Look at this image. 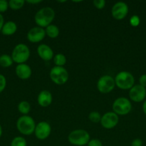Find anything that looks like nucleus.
Wrapping results in <instances>:
<instances>
[{"mask_svg": "<svg viewBox=\"0 0 146 146\" xmlns=\"http://www.w3.org/2000/svg\"><path fill=\"white\" fill-rule=\"evenodd\" d=\"M37 54L39 56L42 60L45 61H50L52 58H54V52L53 50L47 44H40L37 48Z\"/></svg>", "mask_w": 146, "mask_h": 146, "instance_id": "obj_14", "label": "nucleus"}, {"mask_svg": "<svg viewBox=\"0 0 146 146\" xmlns=\"http://www.w3.org/2000/svg\"><path fill=\"white\" fill-rule=\"evenodd\" d=\"M115 87V78L110 75H104L100 77L97 83V90L102 94H108Z\"/></svg>", "mask_w": 146, "mask_h": 146, "instance_id": "obj_8", "label": "nucleus"}, {"mask_svg": "<svg viewBox=\"0 0 146 146\" xmlns=\"http://www.w3.org/2000/svg\"><path fill=\"white\" fill-rule=\"evenodd\" d=\"M52 102V95L47 90L40 91L37 96V103L42 107H48Z\"/></svg>", "mask_w": 146, "mask_h": 146, "instance_id": "obj_16", "label": "nucleus"}, {"mask_svg": "<svg viewBox=\"0 0 146 146\" xmlns=\"http://www.w3.org/2000/svg\"><path fill=\"white\" fill-rule=\"evenodd\" d=\"M129 97L133 101L140 103L146 97V89L140 84L134 85L129 91Z\"/></svg>", "mask_w": 146, "mask_h": 146, "instance_id": "obj_12", "label": "nucleus"}, {"mask_svg": "<svg viewBox=\"0 0 146 146\" xmlns=\"http://www.w3.org/2000/svg\"><path fill=\"white\" fill-rule=\"evenodd\" d=\"M68 141L72 145L83 146L87 145L90 141V135L85 130L77 129L72 131L69 134Z\"/></svg>", "mask_w": 146, "mask_h": 146, "instance_id": "obj_3", "label": "nucleus"}, {"mask_svg": "<svg viewBox=\"0 0 146 146\" xmlns=\"http://www.w3.org/2000/svg\"><path fill=\"white\" fill-rule=\"evenodd\" d=\"M140 19L138 16L133 15L130 19V24L132 27H137L140 24Z\"/></svg>", "mask_w": 146, "mask_h": 146, "instance_id": "obj_25", "label": "nucleus"}, {"mask_svg": "<svg viewBox=\"0 0 146 146\" xmlns=\"http://www.w3.org/2000/svg\"><path fill=\"white\" fill-rule=\"evenodd\" d=\"M24 0H10L9 1V7L13 10H18L22 8L24 5Z\"/></svg>", "mask_w": 146, "mask_h": 146, "instance_id": "obj_22", "label": "nucleus"}, {"mask_svg": "<svg viewBox=\"0 0 146 146\" xmlns=\"http://www.w3.org/2000/svg\"><path fill=\"white\" fill-rule=\"evenodd\" d=\"M36 123L34 119L29 115H21L17 121V130L24 135H31L34 133Z\"/></svg>", "mask_w": 146, "mask_h": 146, "instance_id": "obj_2", "label": "nucleus"}, {"mask_svg": "<svg viewBox=\"0 0 146 146\" xmlns=\"http://www.w3.org/2000/svg\"><path fill=\"white\" fill-rule=\"evenodd\" d=\"M129 8L126 3L118 1L112 7L111 14L113 18L117 20H122L128 14Z\"/></svg>", "mask_w": 146, "mask_h": 146, "instance_id": "obj_9", "label": "nucleus"}, {"mask_svg": "<svg viewBox=\"0 0 146 146\" xmlns=\"http://www.w3.org/2000/svg\"><path fill=\"white\" fill-rule=\"evenodd\" d=\"M87 146H102V143L99 139H92L89 141Z\"/></svg>", "mask_w": 146, "mask_h": 146, "instance_id": "obj_29", "label": "nucleus"}, {"mask_svg": "<svg viewBox=\"0 0 146 146\" xmlns=\"http://www.w3.org/2000/svg\"><path fill=\"white\" fill-rule=\"evenodd\" d=\"M45 36V29L40 27H33L27 33V38L31 43L40 42L44 39Z\"/></svg>", "mask_w": 146, "mask_h": 146, "instance_id": "obj_13", "label": "nucleus"}, {"mask_svg": "<svg viewBox=\"0 0 146 146\" xmlns=\"http://www.w3.org/2000/svg\"><path fill=\"white\" fill-rule=\"evenodd\" d=\"M101 115L97 111H92L89 114L88 118L90 121L93 123H99L101 121Z\"/></svg>", "mask_w": 146, "mask_h": 146, "instance_id": "obj_24", "label": "nucleus"}, {"mask_svg": "<svg viewBox=\"0 0 146 146\" xmlns=\"http://www.w3.org/2000/svg\"><path fill=\"white\" fill-rule=\"evenodd\" d=\"M12 58L8 54H2L0 56V66L4 68H8L13 64Z\"/></svg>", "mask_w": 146, "mask_h": 146, "instance_id": "obj_19", "label": "nucleus"}, {"mask_svg": "<svg viewBox=\"0 0 146 146\" xmlns=\"http://www.w3.org/2000/svg\"><path fill=\"white\" fill-rule=\"evenodd\" d=\"M44 29H45L46 35L48 36L51 38H57L60 34V29L57 26L54 25V24H50Z\"/></svg>", "mask_w": 146, "mask_h": 146, "instance_id": "obj_18", "label": "nucleus"}, {"mask_svg": "<svg viewBox=\"0 0 146 146\" xmlns=\"http://www.w3.org/2000/svg\"><path fill=\"white\" fill-rule=\"evenodd\" d=\"M55 17V11L49 7L40 9L34 15V21L37 27L44 28L51 24Z\"/></svg>", "mask_w": 146, "mask_h": 146, "instance_id": "obj_1", "label": "nucleus"}, {"mask_svg": "<svg viewBox=\"0 0 146 146\" xmlns=\"http://www.w3.org/2000/svg\"><path fill=\"white\" fill-rule=\"evenodd\" d=\"M52 128L49 123L41 121L36 125L34 130V135L39 140H45L51 134Z\"/></svg>", "mask_w": 146, "mask_h": 146, "instance_id": "obj_11", "label": "nucleus"}, {"mask_svg": "<svg viewBox=\"0 0 146 146\" xmlns=\"http://www.w3.org/2000/svg\"><path fill=\"white\" fill-rule=\"evenodd\" d=\"M132 109V104L130 100L125 97H120L115 100L113 104V110L117 115L128 114Z\"/></svg>", "mask_w": 146, "mask_h": 146, "instance_id": "obj_6", "label": "nucleus"}, {"mask_svg": "<svg viewBox=\"0 0 146 146\" xmlns=\"http://www.w3.org/2000/svg\"><path fill=\"white\" fill-rule=\"evenodd\" d=\"M54 63L56 66L64 67L67 63V58L62 54H57L54 56Z\"/></svg>", "mask_w": 146, "mask_h": 146, "instance_id": "obj_21", "label": "nucleus"}, {"mask_svg": "<svg viewBox=\"0 0 146 146\" xmlns=\"http://www.w3.org/2000/svg\"><path fill=\"white\" fill-rule=\"evenodd\" d=\"M139 82H140V85L142 86L146 87V74H143L139 78Z\"/></svg>", "mask_w": 146, "mask_h": 146, "instance_id": "obj_30", "label": "nucleus"}, {"mask_svg": "<svg viewBox=\"0 0 146 146\" xmlns=\"http://www.w3.org/2000/svg\"><path fill=\"white\" fill-rule=\"evenodd\" d=\"M15 72L18 78L21 80H27L31 77L32 71L31 67L26 64H17L15 68Z\"/></svg>", "mask_w": 146, "mask_h": 146, "instance_id": "obj_15", "label": "nucleus"}, {"mask_svg": "<svg viewBox=\"0 0 146 146\" xmlns=\"http://www.w3.org/2000/svg\"><path fill=\"white\" fill-rule=\"evenodd\" d=\"M11 56L13 61L17 64H25L29 58L30 50L26 44H19L14 48Z\"/></svg>", "mask_w": 146, "mask_h": 146, "instance_id": "obj_4", "label": "nucleus"}, {"mask_svg": "<svg viewBox=\"0 0 146 146\" xmlns=\"http://www.w3.org/2000/svg\"><path fill=\"white\" fill-rule=\"evenodd\" d=\"M143 145V141L139 138L134 139L131 143V146H142Z\"/></svg>", "mask_w": 146, "mask_h": 146, "instance_id": "obj_31", "label": "nucleus"}, {"mask_svg": "<svg viewBox=\"0 0 146 146\" xmlns=\"http://www.w3.org/2000/svg\"><path fill=\"white\" fill-rule=\"evenodd\" d=\"M143 111L144 112V113L146 115V101L143 103Z\"/></svg>", "mask_w": 146, "mask_h": 146, "instance_id": "obj_34", "label": "nucleus"}, {"mask_svg": "<svg viewBox=\"0 0 146 146\" xmlns=\"http://www.w3.org/2000/svg\"><path fill=\"white\" fill-rule=\"evenodd\" d=\"M118 122L119 116L113 111H110L103 114L100 121L101 125L106 129H112L115 128Z\"/></svg>", "mask_w": 146, "mask_h": 146, "instance_id": "obj_10", "label": "nucleus"}, {"mask_svg": "<svg viewBox=\"0 0 146 146\" xmlns=\"http://www.w3.org/2000/svg\"><path fill=\"white\" fill-rule=\"evenodd\" d=\"M105 4L106 1L104 0H94L93 1V5L98 9H102L105 7Z\"/></svg>", "mask_w": 146, "mask_h": 146, "instance_id": "obj_26", "label": "nucleus"}, {"mask_svg": "<svg viewBox=\"0 0 146 146\" xmlns=\"http://www.w3.org/2000/svg\"><path fill=\"white\" fill-rule=\"evenodd\" d=\"M115 86L123 90L130 89L134 86L135 78L128 71H120L115 78Z\"/></svg>", "mask_w": 146, "mask_h": 146, "instance_id": "obj_5", "label": "nucleus"}, {"mask_svg": "<svg viewBox=\"0 0 146 146\" xmlns=\"http://www.w3.org/2000/svg\"><path fill=\"white\" fill-rule=\"evenodd\" d=\"M2 135V128H1V125H0V137Z\"/></svg>", "mask_w": 146, "mask_h": 146, "instance_id": "obj_35", "label": "nucleus"}, {"mask_svg": "<svg viewBox=\"0 0 146 146\" xmlns=\"http://www.w3.org/2000/svg\"><path fill=\"white\" fill-rule=\"evenodd\" d=\"M50 77L52 81L57 85H63L69 78L68 71L62 66H54L50 72Z\"/></svg>", "mask_w": 146, "mask_h": 146, "instance_id": "obj_7", "label": "nucleus"}, {"mask_svg": "<svg viewBox=\"0 0 146 146\" xmlns=\"http://www.w3.org/2000/svg\"><path fill=\"white\" fill-rule=\"evenodd\" d=\"M4 24V17H3L2 14H1V13H0V31H1V29H2Z\"/></svg>", "mask_w": 146, "mask_h": 146, "instance_id": "obj_32", "label": "nucleus"}, {"mask_svg": "<svg viewBox=\"0 0 146 146\" xmlns=\"http://www.w3.org/2000/svg\"><path fill=\"white\" fill-rule=\"evenodd\" d=\"M7 86V79L5 76L0 74V94L5 89Z\"/></svg>", "mask_w": 146, "mask_h": 146, "instance_id": "obj_28", "label": "nucleus"}, {"mask_svg": "<svg viewBox=\"0 0 146 146\" xmlns=\"http://www.w3.org/2000/svg\"><path fill=\"white\" fill-rule=\"evenodd\" d=\"M9 1L6 0H0V13H4L8 9Z\"/></svg>", "mask_w": 146, "mask_h": 146, "instance_id": "obj_27", "label": "nucleus"}, {"mask_svg": "<svg viewBox=\"0 0 146 146\" xmlns=\"http://www.w3.org/2000/svg\"><path fill=\"white\" fill-rule=\"evenodd\" d=\"M17 30V26L16 23L13 21H8L4 22L1 31L3 35L11 36L15 34Z\"/></svg>", "mask_w": 146, "mask_h": 146, "instance_id": "obj_17", "label": "nucleus"}, {"mask_svg": "<svg viewBox=\"0 0 146 146\" xmlns=\"http://www.w3.org/2000/svg\"><path fill=\"white\" fill-rule=\"evenodd\" d=\"M27 143L24 138L21 136H17L11 142L10 146H27Z\"/></svg>", "mask_w": 146, "mask_h": 146, "instance_id": "obj_23", "label": "nucleus"}, {"mask_svg": "<svg viewBox=\"0 0 146 146\" xmlns=\"http://www.w3.org/2000/svg\"><path fill=\"white\" fill-rule=\"evenodd\" d=\"M42 0H29V1H27V2L29 3V4H40V3L42 2Z\"/></svg>", "mask_w": 146, "mask_h": 146, "instance_id": "obj_33", "label": "nucleus"}, {"mask_svg": "<svg viewBox=\"0 0 146 146\" xmlns=\"http://www.w3.org/2000/svg\"><path fill=\"white\" fill-rule=\"evenodd\" d=\"M31 110V106L29 103L26 101H22L18 105V111L20 113L23 114V115H26L29 113Z\"/></svg>", "mask_w": 146, "mask_h": 146, "instance_id": "obj_20", "label": "nucleus"}]
</instances>
